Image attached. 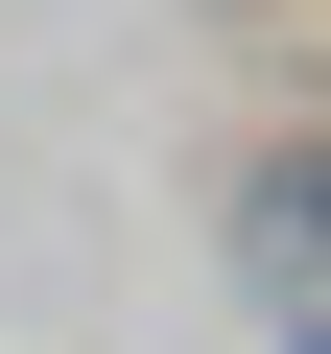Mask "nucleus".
<instances>
[{"mask_svg": "<svg viewBox=\"0 0 331 354\" xmlns=\"http://www.w3.org/2000/svg\"><path fill=\"white\" fill-rule=\"evenodd\" d=\"M260 236H284V260H331V142H307V165H260Z\"/></svg>", "mask_w": 331, "mask_h": 354, "instance_id": "1", "label": "nucleus"}, {"mask_svg": "<svg viewBox=\"0 0 331 354\" xmlns=\"http://www.w3.org/2000/svg\"><path fill=\"white\" fill-rule=\"evenodd\" d=\"M307 354H331V330H307Z\"/></svg>", "mask_w": 331, "mask_h": 354, "instance_id": "2", "label": "nucleus"}]
</instances>
